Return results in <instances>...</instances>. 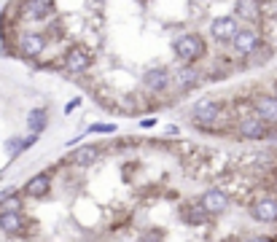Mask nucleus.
<instances>
[{
    "label": "nucleus",
    "instance_id": "7ed1b4c3",
    "mask_svg": "<svg viewBox=\"0 0 277 242\" xmlns=\"http://www.w3.org/2000/svg\"><path fill=\"white\" fill-rule=\"evenodd\" d=\"M224 113V105L221 102H215V100H202V102H197L194 110H191V118L197 121V124H202V127H213L218 118H221Z\"/></svg>",
    "mask_w": 277,
    "mask_h": 242
},
{
    "label": "nucleus",
    "instance_id": "4468645a",
    "mask_svg": "<svg viewBox=\"0 0 277 242\" xmlns=\"http://www.w3.org/2000/svg\"><path fill=\"white\" fill-rule=\"evenodd\" d=\"M199 70L197 68H191V65H183V68H180L178 73H175V78H173V83L178 89H194L197 83H199Z\"/></svg>",
    "mask_w": 277,
    "mask_h": 242
},
{
    "label": "nucleus",
    "instance_id": "9d476101",
    "mask_svg": "<svg viewBox=\"0 0 277 242\" xmlns=\"http://www.w3.org/2000/svg\"><path fill=\"white\" fill-rule=\"evenodd\" d=\"M253 116H259L264 124H277V95H264L256 100Z\"/></svg>",
    "mask_w": 277,
    "mask_h": 242
},
{
    "label": "nucleus",
    "instance_id": "412c9836",
    "mask_svg": "<svg viewBox=\"0 0 277 242\" xmlns=\"http://www.w3.org/2000/svg\"><path fill=\"white\" fill-rule=\"evenodd\" d=\"M92 135H116V124H105V121H97V124L89 127Z\"/></svg>",
    "mask_w": 277,
    "mask_h": 242
},
{
    "label": "nucleus",
    "instance_id": "f03ea898",
    "mask_svg": "<svg viewBox=\"0 0 277 242\" xmlns=\"http://www.w3.org/2000/svg\"><path fill=\"white\" fill-rule=\"evenodd\" d=\"M240 19H237L234 14L229 16H215L213 22H210V38L215 43H234V38L240 35Z\"/></svg>",
    "mask_w": 277,
    "mask_h": 242
},
{
    "label": "nucleus",
    "instance_id": "6ab92c4d",
    "mask_svg": "<svg viewBox=\"0 0 277 242\" xmlns=\"http://www.w3.org/2000/svg\"><path fill=\"white\" fill-rule=\"evenodd\" d=\"M180 218H183L186 223H191V226H199V223H205V221H207V213L199 207V202H197V204H188V207H183Z\"/></svg>",
    "mask_w": 277,
    "mask_h": 242
},
{
    "label": "nucleus",
    "instance_id": "4be33fe9",
    "mask_svg": "<svg viewBox=\"0 0 277 242\" xmlns=\"http://www.w3.org/2000/svg\"><path fill=\"white\" fill-rule=\"evenodd\" d=\"M22 145H24V140H22V137H11V140L6 143V148H8V154H11V156L22 154Z\"/></svg>",
    "mask_w": 277,
    "mask_h": 242
},
{
    "label": "nucleus",
    "instance_id": "423d86ee",
    "mask_svg": "<svg viewBox=\"0 0 277 242\" xmlns=\"http://www.w3.org/2000/svg\"><path fill=\"white\" fill-rule=\"evenodd\" d=\"M92 68V54L81 46H73V49L65 54V70L73 73V76H81Z\"/></svg>",
    "mask_w": 277,
    "mask_h": 242
},
{
    "label": "nucleus",
    "instance_id": "393cba45",
    "mask_svg": "<svg viewBox=\"0 0 277 242\" xmlns=\"http://www.w3.org/2000/svg\"><path fill=\"white\" fill-rule=\"evenodd\" d=\"M140 127H143V129H151V127H156V118H143V121H140Z\"/></svg>",
    "mask_w": 277,
    "mask_h": 242
},
{
    "label": "nucleus",
    "instance_id": "a211bd4d",
    "mask_svg": "<svg viewBox=\"0 0 277 242\" xmlns=\"http://www.w3.org/2000/svg\"><path fill=\"white\" fill-rule=\"evenodd\" d=\"M24 11L30 14V19H33V22H46V19L51 16L54 6H51V3H38V0H35V3H27Z\"/></svg>",
    "mask_w": 277,
    "mask_h": 242
},
{
    "label": "nucleus",
    "instance_id": "b1692460",
    "mask_svg": "<svg viewBox=\"0 0 277 242\" xmlns=\"http://www.w3.org/2000/svg\"><path fill=\"white\" fill-rule=\"evenodd\" d=\"M78 105H81V97H73V100L68 102V105H65V113H68V116H70V113H73V110H78Z\"/></svg>",
    "mask_w": 277,
    "mask_h": 242
},
{
    "label": "nucleus",
    "instance_id": "ddd939ff",
    "mask_svg": "<svg viewBox=\"0 0 277 242\" xmlns=\"http://www.w3.org/2000/svg\"><path fill=\"white\" fill-rule=\"evenodd\" d=\"M100 159V145H81L70 154V164L75 167H92Z\"/></svg>",
    "mask_w": 277,
    "mask_h": 242
},
{
    "label": "nucleus",
    "instance_id": "0eeeda50",
    "mask_svg": "<svg viewBox=\"0 0 277 242\" xmlns=\"http://www.w3.org/2000/svg\"><path fill=\"white\" fill-rule=\"evenodd\" d=\"M170 83H173V76H170L167 68H151L143 73V86H146L148 92H164Z\"/></svg>",
    "mask_w": 277,
    "mask_h": 242
},
{
    "label": "nucleus",
    "instance_id": "f3484780",
    "mask_svg": "<svg viewBox=\"0 0 277 242\" xmlns=\"http://www.w3.org/2000/svg\"><path fill=\"white\" fill-rule=\"evenodd\" d=\"M24 229V221L19 213H0V231L6 234H19Z\"/></svg>",
    "mask_w": 277,
    "mask_h": 242
},
{
    "label": "nucleus",
    "instance_id": "dca6fc26",
    "mask_svg": "<svg viewBox=\"0 0 277 242\" xmlns=\"http://www.w3.org/2000/svg\"><path fill=\"white\" fill-rule=\"evenodd\" d=\"M46 124H49V113H46L43 108H33V110H27V127H30V132L33 135H41Z\"/></svg>",
    "mask_w": 277,
    "mask_h": 242
},
{
    "label": "nucleus",
    "instance_id": "f257e3e1",
    "mask_svg": "<svg viewBox=\"0 0 277 242\" xmlns=\"http://www.w3.org/2000/svg\"><path fill=\"white\" fill-rule=\"evenodd\" d=\"M173 49L186 65L197 62L199 57H205V41H202V35H197V33L178 35V38L173 41Z\"/></svg>",
    "mask_w": 277,
    "mask_h": 242
},
{
    "label": "nucleus",
    "instance_id": "f8f14e48",
    "mask_svg": "<svg viewBox=\"0 0 277 242\" xmlns=\"http://www.w3.org/2000/svg\"><path fill=\"white\" fill-rule=\"evenodd\" d=\"M19 49H22L24 57H41L43 49H46V38L41 33H24L22 35V41H19Z\"/></svg>",
    "mask_w": 277,
    "mask_h": 242
},
{
    "label": "nucleus",
    "instance_id": "20e7f679",
    "mask_svg": "<svg viewBox=\"0 0 277 242\" xmlns=\"http://www.w3.org/2000/svg\"><path fill=\"white\" fill-rule=\"evenodd\" d=\"M237 135H240L242 140H253V143L264 140V137L269 135V124H264L259 116H247L237 124Z\"/></svg>",
    "mask_w": 277,
    "mask_h": 242
},
{
    "label": "nucleus",
    "instance_id": "39448f33",
    "mask_svg": "<svg viewBox=\"0 0 277 242\" xmlns=\"http://www.w3.org/2000/svg\"><path fill=\"white\" fill-rule=\"evenodd\" d=\"M199 207H202L207 216H221V213L229 207V194L224 189H210V191L202 194Z\"/></svg>",
    "mask_w": 277,
    "mask_h": 242
},
{
    "label": "nucleus",
    "instance_id": "2eb2a0df",
    "mask_svg": "<svg viewBox=\"0 0 277 242\" xmlns=\"http://www.w3.org/2000/svg\"><path fill=\"white\" fill-rule=\"evenodd\" d=\"M234 16L237 19H245V22H259L261 19V6L251 3V0H240V3H234Z\"/></svg>",
    "mask_w": 277,
    "mask_h": 242
},
{
    "label": "nucleus",
    "instance_id": "9b49d317",
    "mask_svg": "<svg viewBox=\"0 0 277 242\" xmlns=\"http://www.w3.org/2000/svg\"><path fill=\"white\" fill-rule=\"evenodd\" d=\"M49 191H51V175L49 172L33 175V178L27 180V186H24V194H27V197H33V199H41Z\"/></svg>",
    "mask_w": 277,
    "mask_h": 242
},
{
    "label": "nucleus",
    "instance_id": "aec40b11",
    "mask_svg": "<svg viewBox=\"0 0 277 242\" xmlns=\"http://www.w3.org/2000/svg\"><path fill=\"white\" fill-rule=\"evenodd\" d=\"M22 210V199L16 197H8V199H3V204H0V213H19Z\"/></svg>",
    "mask_w": 277,
    "mask_h": 242
},
{
    "label": "nucleus",
    "instance_id": "6e6552de",
    "mask_svg": "<svg viewBox=\"0 0 277 242\" xmlns=\"http://www.w3.org/2000/svg\"><path fill=\"white\" fill-rule=\"evenodd\" d=\"M232 46H234V51L240 54V57H251V54L261 46V38H259V33L256 30H251V27H242Z\"/></svg>",
    "mask_w": 277,
    "mask_h": 242
},
{
    "label": "nucleus",
    "instance_id": "a878e982",
    "mask_svg": "<svg viewBox=\"0 0 277 242\" xmlns=\"http://www.w3.org/2000/svg\"><path fill=\"white\" fill-rule=\"evenodd\" d=\"M245 242H272L269 237H251V239H245Z\"/></svg>",
    "mask_w": 277,
    "mask_h": 242
},
{
    "label": "nucleus",
    "instance_id": "5701e85b",
    "mask_svg": "<svg viewBox=\"0 0 277 242\" xmlns=\"http://www.w3.org/2000/svg\"><path fill=\"white\" fill-rule=\"evenodd\" d=\"M137 242H161V231H146V234H140Z\"/></svg>",
    "mask_w": 277,
    "mask_h": 242
},
{
    "label": "nucleus",
    "instance_id": "1a4fd4ad",
    "mask_svg": "<svg viewBox=\"0 0 277 242\" xmlns=\"http://www.w3.org/2000/svg\"><path fill=\"white\" fill-rule=\"evenodd\" d=\"M251 218L259 221V223H274L277 221V199L274 197H264L259 202H253Z\"/></svg>",
    "mask_w": 277,
    "mask_h": 242
}]
</instances>
